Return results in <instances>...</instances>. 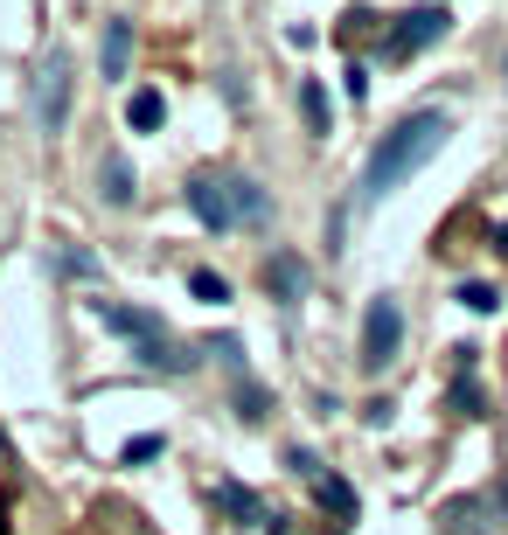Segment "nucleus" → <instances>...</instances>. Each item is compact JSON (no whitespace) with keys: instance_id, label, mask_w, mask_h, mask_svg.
<instances>
[{"instance_id":"nucleus-20","label":"nucleus","mask_w":508,"mask_h":535,"mask_svg":"<svg viewBox=\"0 0 508 535\" xmlns=\"http://www.w3.org/2000/svg\"><path fill=\"white\" fill-rule=\"evenodd\" d=\"M209 355H216L230 376H244V341H237V334H216V341H209Z\"/></svg>"},{"instance_id":"nucleus-22","label":"nucleus","mask_w":508,"mask_h":535,"mask_svg":"<svg viewBox=\"0 0 508 535\" xmlns=\"http://www.w3.org/2000/svg\"><path fill=\"white\" fill-rule=\"evenodd\" d=\"M56 271H70V278H84V271H98V265H91V251H56Z\"/></svg>"},{"instance_id":"nucleus-11","label":"nucleus","mask_w":508,"mask_h":535,"mask_svg":"<svg viewBox=\"0 0 508 535\" xmlns=\"http://www.w3.org/2000/svg\"><path fill=\"white\" fill-rule=\"evenodd\" d=\"M98 195H105L112 209H133V195H140V188H133V167H126L119 153H105V167H98Z\"/></svg>"},{"instance_id":"nucleus-18","label":"nucleus","mask_w":508,"mask_h":535,"mask_svg":"<svg viewBox=\"0 0 508 535\" xmlns=\"http://www.w3.org/2000/svg\"><path fill=\"white\" fill-rule=\"evenodd\" d=\"M314 487H321V508H335L341 522H348V515H355V487H348V480H335V473H321V480H314Z\"/></svg>"},{"instance_id":"nucleus-21","label":"nucleus","mask_w":508,"mask_h":535,"mask_svg":"<svg viewBox=\"0 0 508 535\" xmlns=\"http://www.w3.org/2000/svg\"><path fill=\"white\" fill-rule=\"evenodd\" d=\"M286 466H293V473H300V480H321V459H314V452H307V445H293V452H286Z\"/></svg>"},{"instance_id":"nucleus-12","label":"nucleus","mask_w":508,"mask_h":535,"mask_svg":"<svg viewBox=\"0 0 508 535\" xmlns=\"http://www.w3.org/2000/svg\"><path fill=\"white\" fill-rule=\"evenodd\" d=\"M237 188V223H272V188H258L251 174H230Z\"/></svg>"},{"instance_id":"nucleus-17","label":"nucleus","mask_w":508,"mask_h":535,"mask_svg":"<svg viewBox=\"0 0 508 535\" xmlns=\"http://www.w3.org/2000/svg\"><path fill=\"white\" fill-rule=\"evenodd\" d=\"M265 410H272V397H265L251 376H237V417H244V424H265Z\"/></svg>"},{"instance_id":"nucleus-14","label":"nucleus","mask_w":508,"mask_h":535,"mask_svg":"<svg viewBox=\"0 0 508 535\" xmlns=\"http://www.w3.org/2000/svg\"><path fill=\"white\" fill-rule=\"evenodd\" d=\"M161 119H168V98L161 91H133L126 98V126L133 133H161Z\"/></svg>"},{"instance_id":"nucleus-19","label":"nucleus","mask_w":508,"mask_h":535,"mask_svg":"<svg viewBox=\"0 0 508 535\" xmlns=\"http://www.w3.org/2000/svg\"><path fill=\"white\" fill-rule=\"evenodd\" d=\"M460 306H467V313H502V292H495L488 278H467V285H460Z\"/></svg>"},{"instance_id":"nucleus-15","label":"nucleus","mask_w":508,"mask_h":535,"mask_svg":"<svg viewBox=\"0 0 508 535\" xmlns=\"http://www.w3.org/2000/svg\"><path fill=\"white\" fill-rule=\"evenodd\" d=\"M161 452H168V438H161V431H140V438L119 445V466H147V459H161Z\"/></svg>"},{"instance_id":"nucleus-4","label":"nucleus","mask_w":508,"mask_h":535,"mask_svg":"<svg viewBox=\"0 0 508 535\" xmlns=\"http://www.w3.org/2000/svg\"><path fill=\"white\" fill-rule=\"evenodd\" d=\"M188 209H195V223L209 230V237H230L237 230V188H230V174L216 181V174H195L188 181Z\"/></svg>"},{"instance_id":"nucleus-10","label":"nucleus","mask_w":508,"mask_h":535,"mask_svg":"<svg viewBox=\"0 0 508 535\" xmlns=\"http://www.w3.org/2000/svg\"><path fill=\"white\" fill-rule=\"evenodd\" d=\"M216 508H223L230 522H244V529H265V508H258V494H251L244 480H216Z\"/></svg>"},{"instance_id":"nucleus-2","label":"nucleus","mask_w":508,"mask_h":535,"mask_svg":"<svg viewBox=\"0 0 508 535\" xmlns=\"http://www.w3.org/2000/svg\"><path fill=\"white\" fill-rule=\"evenodd\" d=\"M397 348H404V306H397L390 292H376V299L362 306V348H355L362 376L390 369V362H397Z\"/></svg>"},{"instance_id":"nucleus-16","label":"nucleus","mask_w":508,"mask_h":535,"mask_svg":"<svg viewBox=\"0 0 508 535\" xmlns=\"http://www.w3.org/2000/svg\"><path fill=\"white\" fill-rule=\"evenodd\" d=\"M188 292H195V299H209V306H223V299H230V278H223V271H209V265H195V271H188Z\"/></svg>"},{"instance_id":"nucleus-1","label":"nucleus","mask_w":508,"mask_h":535,"mask_svg":"<svg viewBox=\"0 0 508 535\" xmlns=\"http://www.w3.org/2000/svg\"><path fill=\"white\" fill-rule=\"evenodd\" d=\"M446 133H453V119H446V112H432V105H425V112H404L390 133L369 146L362 181H355V209H376L397 181H411V174H418V167L446 146Z\"/></svg>"},{"instance_id":"nucleus-8","label":"nucleus","mask_w":508,"mask_h":535,"mask_svg":"<svg viewBox=\"0 0 508 535\" xmlns=\"http://www.w3.org/2000/svg\"><path fill=\"white\" fill-rule=\"evenodd\" d=\"M98 70L105 84H119L133 70V21H105V42H98Z\"/></svg>"},{"instance_id":"nucleus-9","label":"nucleus","mask_w":508,"mask_h":535,"mask_svg":"<svg viewBox=\"0 0 508 535\" xmlns=\"http://www.w3.org/2000/svg\"><path fill=\"white\" fill-rule=\"evenodd\" d=\"M195 362H202V355H188L174 334H161V341L140 348V369H161V376H195Z\"/></svg>"},{"instance_id":"nucleus-23","label":"nucleus","mask_w":508,"mask_h":535,"mask_svg":"<svg viewBox=\"0 0 508 535\" xmlns=\"http://www.w3.org/2000/svg\"><path fill=\"white\" fill-rule=\"evenodd\" d=\"M495 244H508V223H495Z\"/></svg>"},{"instance_id":"nucleus-13","label":"nucleus","mask_w":508,"mask_h":535,"mask_svg":"<svg viewBox=\"0 0 508 535\" xmlns=\"http://www.w3.org/2000/svg\"><path fill=\"white\" fill-rule=\"evenodd\" d=\"M300 119H307V133H314V139H328V126H335V105H328L321 77H307V84H300Z\"/></svg>"},{"instance_id":"nucleus-3","label":"nucleus","mask_w":508,"mask_h":535,"mask_svg":"<svg viewBox=\"0 0 508 535\" xmlns=\"http://www.w3.org/2000/svg\"><path fill=\"white\" fill-rule=\"evenodd\" d=\"M446 28H453L446 7H432V0H425V7H404V14L390 21V35H383V63H411V56H418L425 42H439Z\"/></svg>"},{"instance_id":"nucleus-7","label":"nucleus","mask_w":508,"mask_h":535,"mask_svg":"<svg viewBox=\"0 0 508 535\" xmlns=\"http://www.w3.org/2000/svg\"><path fill=\"white\" fill-rule=\"evenodd\" d=\"M265 292H272L279 306H300V299H307V258L272 251V258H265Z\"/></svg>"},{"instance_id":"nucleus-6","label":"nucleus","mask_w":508,"mask_h":535,"mask_svg":"<svg viewBox=\"0 0 508 535\" xmlns=\"http://www.w3.org/2000/svg\"><path fill=\"white\" fill-rule=\"evenodd\" d=\"M91 313H98V327L105 334H126L133 348H147V341H161L168 327H161V313H147V306H112V299H91Z\"/></svg>"},{"instance_id":"nucleus-5","label":"nucleus","mask_w":508,"mask_h":535,"mask_svg":"<svg viewBox=\"0 0 508 535\" xmlns=\"http://www.w3.org/2000/svg\"><path fill=\"white\" fill-rule=\"evenodd\" d=\"M35 112H42V133H49V139L70 126V56H63V49H49V63H42V91H35Z\"/></svg>"}]
</instances>
